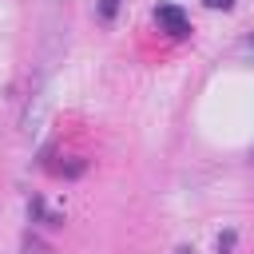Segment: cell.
I'll return each instance as SVG.
<instances>
[{
  "label": "cell",
  "instance_id": "obj_2",
  "mask_svg": "<svg viewBox=\"0 0 254 254\" xmlns=\"http://www.w3.org/2000/svg\"><path fill=\"white\" fill-rule=\"evenodd\" d=\"M99 16L111 20V16H115V0H99Z\"/></svg>",
  "mask_w": 254,
  "mask_h": 254
},
{
  "label": "cell",
  "instance_id": "obj_1",
  "mask_svg": "<svg viewBox=\"0 0 254 254\" xmlns=\"http://www.w3.org/2000/svg\"><path fill=\"white\" fill-rule=\"evenodd\" d=\"M155 20H159V28H163L167 36H175V40H183V36L190 32L183 8H175V4H159V8H155Z\"/></svg>",
  "mask_w": 254,
  "mask_h": 254
},
{
  "label": "cell",
  "instance_id": "obj_5",
  "mask_svg": "<svg viewBox=\"0 0 254 254\" xmlns=\"http://www.w3.org/2000/svg\"><path fill=\"white\" fill-rule=\"evenodd\" d=\"M175 254H194V250H187V246H183V250H175Z\"/></svg>",
  "mask_w": 254,
  "mask_h": 254
},
{
  "label": "cell",
  "instance_id": "obj_4",
  "mask_svg": "<svg viewBox=\"0 0 254 254\" xmlns=\"http://www.w3.org/2000/svg\"><path fill=\"white\" fill-rule=\"evenodd\" d=\"M234 0H206V8H230Z\"/></svg>",
  "mask_w": 254,
  "mask_h": 254
},
{
  "label": "cell",
  "instance_id": "obj_3",
  "mask_svg": "<svg viewBox=\"0 0 254 254\" xmlns=\"http://www.w3.org/2000/svg\"><path fill=\"white\" fill-rule=\"evenodd\" d=\"M230 246H234V234H222V238H218V250H222V254H230Z\"/></svg>",
  "mask_w": 254,
  "mask_h": 254
}]
</instances>
